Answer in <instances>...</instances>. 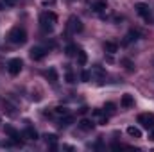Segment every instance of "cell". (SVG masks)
Instances as JSON below:
<instances>
[{"mask_svg":"<svg viewBox=\"0 0 154 152\" xmlns=\"http://www.w3.org/2000/svg\"><path fill=\"white\" fill-rule=\"evenodd\" d=\"M56 22H57V16H56V13H52V11H45V13L39 14V23H41V29H43L45 32H50V31L54 29Z\"/></svg>","mask_w":154,"mask_h":152,"instance_id":"1","label":"cell"},{"mask_svg":"<svg viewBox=\"0 0 154 152\" xmlns=\"http://www.w3.org/2000/svg\"><path fill=\"white\" fill-rule=\"evenodd\" d=\"M7 39H9V43H13V45H23V43L27 41V32H25V29H22V27H13V29L9 31V34H7Z\"/></svg>","mask_w":154,"mask_h":152,"instance_id":"2","label":"cell"},{"mask_svg":"<svg viewBox=\"0 0 154 152\" xmlns=\"http://www.w3.org/2000/svg\"><path fill=\"white\" fill-rule=\"evenodd\" d=\"M22 66H23V63H22V59H18V57H14V59H11V61L7 63V72H9L11 75H18V74L22 72Z\"/></svg>","mask_w":154,"mask_h":152,"instance_id":"3","label":"cell"},{"mask_svg":"<svg viewBox=\"0 0 154 152\" xmlns=\"http://www.w3.org/2000/svg\"><path fill=\"white\" fill-rule=\"evenodd\" d=\"M68 31H70L72 34H77V32L82 31V22H81L77 16H70V18H68Z\"/></svg>","mask_w":154,"mask_h":152,"instance_id":"4","label":"cell"},{"mask_svg":"<svg viewBox=\"0 0 154 152\" xmlns=\"http://www.w3.org/2000/svg\"><path fill=\"white\" fill-rule=\"evenodd\" d=\"M134 9H136V13H138L143 20H149V18H151V9H149V5H147V4L138 2V4L134 5Z\"/></svg>","mask_w":154,"mask_h":152,"instance_id":"5","label":"cell"},{"mask_svg":"<svg viewBox=\"0 0 154 152\" xmlns=\"http://www.w3.org/2000/svg\"><path fill=\"white\" fill-rule=\"evenodd\" d=\"M138 122H140L143 127H147L149 131L154 129V116L152 114H140V116H138Z\"/></svg>","mask_w":154,"mask_h":152,"instance_id":"6","label":"cell"},{"mask_svg":"<svg viewBox=\"0 0 154 152\" xmlns=\"http://www.w3.org/2000/svg\"><path fill=\"white\" fill-rule=\"evenodd\" d=\"M45 54H47V50L43 47H32L31 48V59H34V61H41L45 57Z\"/></svg>","mask_w":154,"mask_h":152,"instance_id":"7","label":"cell"},{"mask_svg":"<svg viewBox=\"0 0 154 152\" xmlns=\"http://www.w3.org/2000/svg\"><path fill=\"white\" fill-rule=\"evenodd\" d=\"M4 132H5V134H7V136L13 140V141H16V143L20 141V134L16 132V129H14V127H11V125H5V127H4Z\"/></svg>","mask_w":154,"mask_h":152,"instance_id":"8","label":"cell"},{"mask_svg":"<svg viewBox=\"0 0 154 152\" xmlns=\"http://www.w3.org/2000/svg\"><path fill=\"white\" fill-rule=\"evenodd\" d=\"M120 106H122L124 109H129V108H133V106H134V99H133L129 93H125V95L122 97V100H120Z\"/></svg>","mask_w":154,"mask_h":152,"instance_id":"9","label":"cell"},{"mask_svg":"<svg viewBox=\"0 0 154 152\" xmlns=\"http://www.w3.org/2000/svg\"><path fill=\"white\" fill-rule=\"evenodd\" d=\"M77 125H79V129H82V131H86V132H90V131L93 129V122H90V120H86V118H82Z\"/></svg>","mask_w":154,"mask_h":152,"instance_id":"10","label":"cell"},{"mask_svg":"<svg viewBox=\"0 0 154 152\" xmlns=\"http://www.w3.org/2000/svg\"><path fill=\"white\" fill-rule=\"evenodd\" d=\"M22 136H23V138H27V140H36V138H38V132H36V129L27 127V129L22 132Z\"/></svg>","mask_w":154,"mask_h":152,"instance_id":"11","label":"cell"},{"mask_svg":"<svg viewBox=\"0 0 154 152\" xmlns=\"http://www.w3.org/2000/svg\"><path fill=\"white\" fill-rule=\"evenodd\" d=\"M106 7H108L106 0H97V2H93V5H91V9H93L95 13H100V11H104Z\"/></svg>","mask_w":154,"mask_h":152,"instance_id":"12","label":"cell"},{"mask_svg":"<svg viewBox=\"0 0 154 152\" xmlns=\"http://www.w3.org/2000/svg\"><path fill=\"white\" fill-rule=\"evenodd\" d=\"M104 50H106L108 54H115V52H118V45L113 43V41H106V43H104Z\"/></svg>","mask_w":154,"mask_h":152,"instance_id":"13","label":"cell"},{"mask_svg":"<svg viewBox=\"0 0 154 152\" xmlns=\"http://www.w3.org/2000/svg\"><path fill=\"white\" fill-rule=\"evenodd\" d=\"M127 134H129L131 138H142V131H140L138 127H134V125L127 127Z\"/></svg>","mask_w":154,"mask_h":152,"instance_id":"14","label":"cell"},{"mask_svg":"<svg viewBox=\"0 0 154 152\" xmlns=\"http://www.w3.org/2000/svg\"><path fill=\"white\" fill-rule=\"evenodd\" d=\"M77 61H79V65H86L88 63V56H86V52L84 50H77Z\"/></svg>","mask_w":154,"mask_h":152,"instance_id":"15","label":"cell"},{"mask_svg":"<svg viewBox=\"0 0 154 152\" xmlns=\"http://www.w3.org/2000/svg\"><path fill=\"white\" fill-rule=\"evenodd\" d=\"M45 138H47V143H50V149L54 150V149H56V141H57V136H56V134H47Z\"/></svg>","mask_w":154,"mask_h":152,"instance_id":"16","label":"cell"},{"mask_svg":"<svg viewBox=\"0 0 154 152\" xmlns=\"http://www.w3.org/2000/svg\"><path fill=\"white\" fill-rule=\"evenodd\" d=\"M72 122H74V116H68V114H65V118H61V127H68Z\"/></svg>","mask_w":154,"mask_h":152,"instance_id":"17","label":"cell"},{"mask_svg":"<svg viewBox=\"0 0 154 152\" xmlns=\"http://www.w3.org/2000/svg\"><path fill=\"white\" fill-rule=\"evenodd\" d=\"M48 77H50V82H52V84H56V82H57V74H56V68H50V70H48Z\"/></svg>","mask_w":154,"mask_h":152,"instance_id":"18","label":"cell"},{"mask_svg":"<svg viewBox=\"0 0 154 152\" xmlns=\"http://www.w3.org/2000/svg\"><path fill=\"white\" fill-rule=\"evenodd\" d=\"M77 50H79V48H77L75 45H68V47H66V56H74Z\"/></svg>","mask_w":154,"mask_h":152,"instance_id":"19","label":"cell"},{"mask_svg":"<svg viewBox=\"0 0 154 152\" xmlns=\"http://www.w3.org/2000/svg\"><path fill=\"white\" fill-rule=\"evenodd\" d=\"M81 79H82L84 82H88V81L91 79V72H88V70H84V72L81 74Z\"/></svg>","mask_w":154,"mask_h":152,"instance_id":"20","label":"cell"},{"mask_svg":"<svg viewBox=\"0 0 154 152\" xmlns=\"http://www.w3.org/2000/svg\"><path fill=\"white\" fill-rule=\"evenodd\" d=\"M104 111H108V113H115V104H111V102H108V104L104 106Z\"/></svg>","mask_w":154,"mask_h":152,"instance_id":"21","label":"cell"},{"mask_svg":"<svg viewBox=\"0 0 154 152\" xmlns=\"http://www.w3.org/2000/svg\"><path fill=\"white\" fill-rule=\"evenodd\" d=\"M56 113H57V114H63V116H65L68 111H66V108H61V106H57V108H56Z\"/></svg>","mask_w":154,"mask_h":152,"instance_id":"22","label":"cell"},{"mask_svg":"<svg viewBox=\"0 0 154 152\" xmlns=\"http://www.w3.org/2000/svg\"><path fill=\"white\" fill-rule=\"evenodd\" d=\"M66 82H70V84H72V82H75V81H74V75H72V72H70V70L66 72Z\"/></svg>","mask_w":154,"mask_h":152,"instance_id":"23","label":"cell"},{"mask_svg":"<svg viewBox=\"0 0 154 152\" xmlns=\"http://www.w3.org/2000/svg\"><path fill=\"white\" fill-rule=\"evenodd\" d=\"M4 4H5V5H9V7H13V5H16V4H18V0H4Z\"/></svg>","mask_w":154,"mask_h":152,"instance_id":"24","label":"cell"},{"mask_svg":"<svg viewBox=\"0 0 154 152\" xmlns=\"http://www.w3.org/2000/svg\"><path fill=\"white\" fill-rule=\"evenodd\" d=\"M151 140H154V131L151 132Z\"/></svg>","mask_w":154,"mask_h":152,"instance_id":"25","label":"cell"},{"mask_svg":"<svg viewBox=\"0 0 154 152\" xmlns=\"http://www.w3.org/2000/svg\"><path fill=\"white\" fill-rule=\"evenodd\" d=\"M152 65H154V59H152Z\"/></svg>","mask_w":154,"mask_h":152,"instance_id":"26","label":"cell"}]
</instances>
